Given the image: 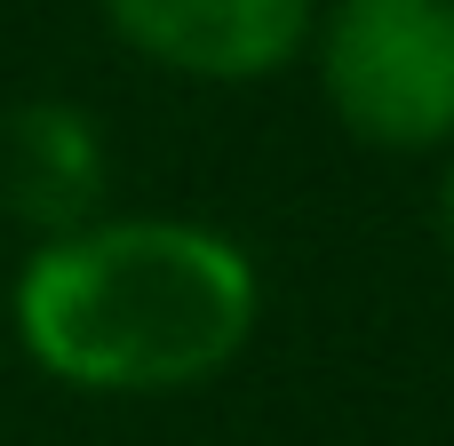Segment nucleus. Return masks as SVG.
<instances>
[{"label":"nucleus","mask_w":454,"mask_h":446,"mask_svg":"<svg viewBox=\"0 0 454 446\" xmlns=\"http://www.w3.org/2000/svg\"><path fill=\"white\" fill-rule=\"evenodd\" d=\"M255 327V255L200 215H88L32 239L8 279V335L24 367L80 399L207 391L247 359Z\"/></svg>","instance_id":"nucleus-1"},{"label":"nucleus","mask_w":454,"mask_h":446,"mask_svg":"<svg viewBox=\"0 0 454 446\" xmlns=\"http://www.w3.org/2000/svg\"><path fill=\"white\" fill-rule=\"evenodd\" d=\"M311 64L367 152H454V0H319Z\"/></svg>","instance_id":"nucleus-2"},{"label":"nucleus","mask_w":454,"mask_h":446,"mask_svg":"<svg viewBox=\"0 0 454 446\" xmlns=\"http://www.w3.org/2000/svg\"><path fill=\"white\" fill-rule=\"evenodd\" d=\"M96 16L168 80L255 88L311 48L319 0H96Z\"/></svg>","instance_id":"nucleus-3"},{"label":"nucleus","mask_w":454,"mask_h":446,"mask_svg":"<svg viewBox=\"0 0 454 446\" xmlns=\"http://www.w3.org/2000/svg\"><path fill=\"white\" fill-rule=\"evenodd\" d=\"M104 128L64 104V96H40V104H16L0 120V192L8 207L48 239V231H72L88 215H104Z\"/></svg>","instance_id":"nucleus-4"},{"label":"nucleus","mask_w":454,"mask_h":446,"mask_svg":"<svg viewBox=\"0 0 454 446\" xmlns=\"http://www.w3.org/2000/svg\"><path fill=\"white\" fill-rule=\"evenodd\" d=\"M439 239L454 255V152H447V176H439Z\"/></svg>","instance_id":"nucleus-5"}]
</instances>
